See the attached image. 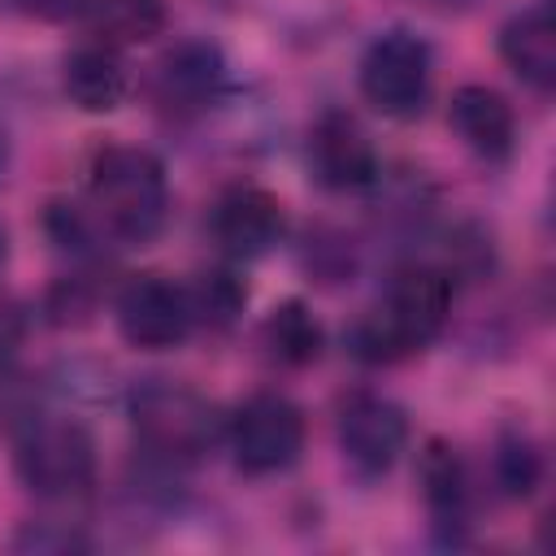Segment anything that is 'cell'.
I'll use <instances>...</instances> for the list:
<instances>
[{
    "label": "cell",
    "instance_id": "obj_1",
    "mask_svg": "<svg viewBox=\"0 0 556 556\" xmlns=\"http://www.w3.org/2000/svg\"><path fill=\"white\" fill-rule=\"evenodd\" d=\"M447 308H452L447 274L426 261H413L391 274L382 304L369 308L361 321H352L348 352L361 365H395L443 330Z\"/></svg>",
    "mask_w": 556,
    "mask_h": 556
},
{
    "label": "cell",
    "instance_id": "obj_2",
    "mask_svg": "<svg viewBox=\"0 0 556 556\" xmlns=\"http://www.w3.org/2000/svg\"><path fill=\"white\" fill-rule=\"evenodd\" d=\"M91 213L117 243H148L169 213V178L156 152L135 143L100 148L91 161Z\"/></svg>",
    "mask_w": 556,
    "mask_h": 556
},
{
    "label": "cell",
    "instance_id": "obj_3",
    "mask_svg": "<svg viewBox=\"0 0 556 556\" xmlns=\"http://www.w3.org/2000/svg\"><path fill=\"white\" fill-rule=\"evenodd\" d=\"M130 426L156 465H191L208 456L226 434V417L217 413V404L195 387L169 378H152L135 387Z\"/></svg>",
    "mask_w": 556,
    "mask_h": 556
},
{
    "label": "cell",
    "instance_id": "obj_4",
    "mask_svg": "<svg viewBox=\"0 0 556 556\" xmlns=\"http://www.w3.org/2000/svg\"><path fill=\"white\" fill-rule=\"evenodd\" d=\"M13 469L43 500H74L96 482V439L74 417H26L13 439Z\"/></svg>",
    "mask_w": 556,
    "mask_h": 556
},
{
    "label": "cell",
    "instance_id": "obj_5",
    "mask_svg": "<svg viewBox=\"0 0 556 556\" xmlns=\"http://www.w3.org/2000/svg\"><path fill=\"white\" fill-rule=\"evenodd\" d=\"M222 439L230 443V456L243 473H282L304 452V413L278 391H256L226 417Z\"/></svg>",
    "mask_w": 556,
    "mask_h": 556
},
{
    "label": "cell",
    "instance_id": "obj_6",
    "mask_svg": "<svg viewBox=\"0 0 556 556\" xmlns=\"http://www.w3.org/2000/svg\"><path fill=\"white\" fill-rule=\"evenodd\" d=\"M361 96L395 122H408L426 109L430 100V78H434V61L426 39H417L413 30H387L378 35L365 56H361Z\"/></svg>",
    "mask_w": 556,
    "mask_h": 556
},
{
    "label": "cell",
    "instance_id": "obj_7",
    "mask_svg": "<svg viewBox=\"0 0 556 556\" xmlns=\"http://www.w3.org/2000/svg\"><path fill=\"white\" fill-rule=\"evenodd\" d=\"M113 317H117L122 339L130 348H143V352L178 348L195 330L187 287H178L174 278H161V274L126 278L117 300H113Z\"/></svg>",
    "mask_w": 556,
    "mask_h": 556
},
{
    "label": "cell",
    "instance_id": "obj_8",
    "mask_svg": "<svg viewBox=\"0 0 556 556\" xmlns=\"http://www.w3.org/2000/svg\"><path fill=\"white\" fill-rule=\"evenodd\" d=\"M334 434H339L343 460L361 478H378V473H387L404 456V447H408V417H404V408L395 400L374 395V391H356V395H348L339 404Z\"/></svg>",
    "mask_w": 556,
    "mask_h": 556
},
{
    "label": "cell",
    "instance_id": "obj_9",
    "mask_svg": "<svg viewBox=\"0 0 556 556\" xmlns=\"http://www.w3.org/2000/svg\"><path fill=\"white\" fill-rule=\"evenodd\" d=\"M282 235H287L282 200L265 187H252V182L226 187L208 208V239L226 261H256L274 252Z\"/></svg>",
    "mask_w": 556,
    "mask_h": 556
},
{
    "label": "cell",
    "instance_id": "obj_10",
    "mask_svg": "<svg viewBox=\"0 0 556 556\" xmlns=\"http://www.w3.org/2000/svg\"><path fill=\"white\" fill-rule=\"evenodd\" d=\"M313 178L330 191H365L378 182V148L352 113H321L308 135Z\"/></svg>",
    "mask_w": 556,
    "mask_h": 556
},
{
    "label": "cell",
    "instance_id": "obj_11",
    "mask_svg": "<svg viewBox=\"0 0 556 556\" xmlns=\"http://www.w3.org/2000/svg\"><path fill=\"white\" fill-rule=\"evenodd\" d=\"M447 122L460 135V143L482 156V161H508L517 148V117L513 104L486 87V83H465L447 100Z\"/></svg>",
    "mask_w": 556,
    "mask_h": 556
},
{
    "label": "cell",
    "instance_id": "obj_12",
    "mask_svg": "<svg viewBox=\"0 0 556 556\" xmlns=\"http://www.w3.org/2000/svg\"><path fill=\"white\" fill-rule=\"evenodd\" d=\"M222 83H226V61L222 48L208 39H182L156 65V100L174 113L213 104Z\"/></svg>",
    "mask_w": 556,
    "mask_h": 556
},
{
    "label": "cell",
    "instance_id": "obj_13",
    "mask_svg": "<svg viewBox=\"0 0 556 556\" xmlns=\"http://www.w3.org/2000/svg\"><path fill=\"white\" fill-rule=\"evenodd\" d=\"M500 56L504 65L534 91L556 87V17L552 4H530L513 13L500 30Z\"/></svg>",
    "mask_w": 556,
    "mask_h": 556
},
{
    "label": "cell",
    "instance_id": "obj_14",
    "mask_svg": "<svg viewBox=\"0 0 556 556\" xmlns=\"http://www.w3.org/2000/svg\"><path fill=\"white\" fill-rule=\"evenodd\" d=\"M61 87L70 96L74 109L83 113H113L122 100H126V65H122V52L91 39V43H78L65 61H61Z\"/></svg>",
    "mask_w": 556,
    "mask_h": 556
},
{
    "label": "cell",
    "instance_id": "obj_15",
    "mask_svg": "<svg viewBox=\"0 0 556 556\" xmlns=\"http://www.w3.org/2000/svg\"><path fill=\"white\" fill-rule=\"evenodd\" d=\"M421 495L434 530L447 543H460V530L469 526V469L460 452L443 439H430L421 452Z\"/></svg>",
    "mask_w": 556,
    "mask_h": 556
},
{
    "label": "cell",
    "instance_id": "obj_16",
    "mask_svg": "<svg viewBox=\"0 0 556 556\" xmlns=\"http://www.w3.org/2000/svg\"><path fill=\"white\" fill-rule=\"evenodd\" d=\"M83 17H87L91 35L109 48L148 43L165 30L161 0H83Z\"/></svg>",
    "mask_w": 556,
    "mask_h": 556
},
{
    "label": "cell",
    "instance_id": "obj_17",
    "mask_svg": "<svg viewBox=\"0 0 556 556\" xmlns=\"http://www.w3.org/2000/svg\"><path fill=\"white\" fill-rule=\"evenodd\" d=\"M321 343H326L321 321L313 317V308L304 300H282V304L269 308V317H265V348L274 352V361L295 365V369L313 365L321 356Z\"/></svg>",
    "mask_w": 556,
    "mask_h": 556
},
{
    "label": "cell",
    "instance_id": "obj_18",
    "mask_svg": "<svg viewBox=\"0 0 556 556\" xmlns=\"http://www.w3.org/2000/svg\"><path fill=\"white\" fill-rule=\"evenodd\" d=\"M491 473H495L500 495L530 500L534 486L543 482V452H539V443L526 430H504L495 439V452H491Z\"/></svg>",
    "mask_w": 556,
    "mask_h": 556
},
{
    "label": "cell",
    "instance_id": "obj_19",
    "mask_svg": "<svg viewBox=\"0 0 556 556\" xmlns=\"http://www.w3.org/2000/svg\"><path fill=\"white\" fill-rule=\"evenodd\" d=\"M187 300H191V317H195V326L204 321V326L222 330V326H230V321L243 313V304H248V287L235 278V269L217 265V269L195 274V282L187 287Z\"/></svg>",
    "mask_w": 556,
    "mask_h": 556
},
{
    "label": "cell",
    "instance_id": "obj_20",
    "mask_svg": "<svg viewBox=\"0 0 556 556\" xmlns=\"http://www.w3.org/2000/svg\"><path fill=\"white\" fill-rule=\"evenodd\" d=\"M17 552H83L87 539L70 526H52V521H30L17 539H13Z\"/></svg>",
    "mask_w": 556,
    "mask_h": 556
},
{
    "label": "cell",
    "instance_id": "obj_21",
    "mask_svg": "<svg viewBox=\"0 0 556 556\" xmlns=\"http://www.w3.org/2000/svg\"><path fill=\"white\" fill-rule=\"evenodd\" d=\"M30 17H43V22H61L70 13H83V0H17Z\"/></svg>",
    "mask_w": 556,
    "mask_h": 556
},
{
    "label": "cell",
    "instance_id": "obj_22",
    "mask_svg": "<svg viewBox=\"0 0 556 556\" xmlns=\"http://www.w3.org/2000/svg\"><path fill=\"white\" fill-rule=\"evenodd\" d=\"M426 4H434V9H465V4H473V0H426Z\"/></svg>",
    "mask_w": 556,
    "mask_h": 556
},
{
    "label": "cell",
    "instance_id": "obj_23",
    "mask_svg": "<svg viewBox=\"0 0 556 556\" xmlns=\"http://www.w3.org/2000/svg\"><path fill=\"white\" fill-rule=\"evenodd\" d=\"M4 261H9V235H4V226H0V269H4Z\"/></svg>",
    "mask_w": 556,
    "mask_h": 556
},
{
    "label": "cell",
    "instance_id": "obj_24",
    "mask_svg": "<svg viewBox=\"0 0 556 556\" xmlns=\"http://www.w3.org/2000/svg\"><path fill=\"white\" fill-rule=\"evenodd\" d=\"M0 161H4V135H0Z\"/></svg>",
    "mask_w": 556,
    "mask_h": 556
}]
</instances>
